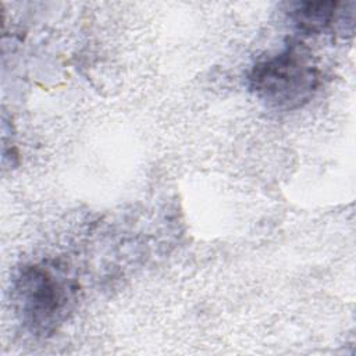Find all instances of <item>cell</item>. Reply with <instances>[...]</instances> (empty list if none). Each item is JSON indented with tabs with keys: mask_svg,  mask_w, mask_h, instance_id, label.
I'll list each match as a JSON object with an SVG mask.
<instances>
[{
	"mask_svg": "<svg viewBox=\"0 0 356 356\" xmlns=\"http://www.w3.org/2000/svg\"><path fill=\"white\" fill-rule=\"evenodd\" d=\"M78 293V281L67 264L56 260L22 266L13 282L18 318L35 337L54 334L74 312Z\"/></svg>",
	"mask_w": 356,
	"mask_h": 356,
	"instance_id": "1",
	"label": "cell"
},
{
	"mask_svg": "<svg viewBox=\"0 0 356 356\" xmlns=\"http://www.w3.org/2000/svg\"><path fill=\"white\" fill-rule=\"evenodd\" d=\"M345 3L303 1L296 3L289 17L298 31L306 35H321L341 19Z\"/></svg>",
	"mask_w": 356,
	"mask_h": 356,
	"instance_id": "3",
	"label": "cell"
},
{
	"mask_svg": "<svg viewBox=\"0 0 356 356\" xmlns=\"http://www.w3.org/2000/svg\"><path fill=\"white\" fill-rule=\"evenodd\" d=\"M320 83L321 71L310 50L299 42L259 60L248 75L250 92L267 107L284 111L309 103Z\"/></svg>",
	"mask_w": 356,
	"mask_h": 356,
	"instance_id": "2",
	"label": "cell"
}]
</instances>
